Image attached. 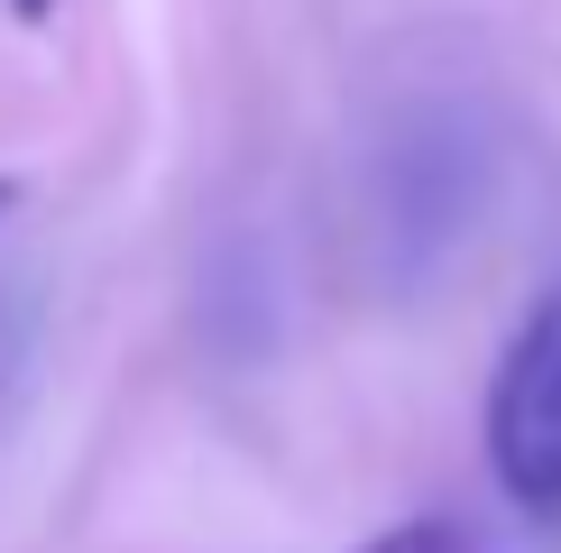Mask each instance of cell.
I'll return each mask as SVG.
<instances>
[{
	"label": "cell",
	"mask_w": 561,
	"mask_h": 553,
	"mask_svg": "<svg viewBox=\"0 0 561 553\" xmlns=\"http://www.w3.org/2000/svg\"><path fill=\"white\" fill-rule=\"evenodd\" d=\"M488 471L534 544H561V286L516 323L488 379Z\"/></svg>",
	"instance_id": "6da1fadb"
},
{
	"label": "cell",
	"mask_w": 561,
	"mask_h": 553,
	"mask_svg": "<svg viewBox=\"0 0 561 553\" xmlns=\"http://www.w3.org/2000/svg\"><path fill=\"white\" fill-rule=\"evenodd\" d=\"M350 553H470V535H460L451 517H405V526H387V535H368Z\"/></svg>",
	"instance_id": "7a4b0ae2"
},
{
	"label": "cell",
	"mask_w": 561,
	"mask_h": 553,
	"mask_svg": "<svg viewBox=\"0 0 561 553\" xmlns=\"http://www.w3.org/2000/svg\"><path fill=\"white\" fill-rule=\"evenodd\" d=\"M10 10H19V19H37V10H46V0H10Z\"/></svg>",
	"instance_id": "3957f363"
},
{
	"label": "cell",
	"mask_w": 561,
	"mask_h": 553,
	"mask_svg": "<svg viewBox=\"0 0 561 553\" xmlns=\"http://www.w3.org/2000/svg\"><path fill=\"white\" fill-rule=\"evenodd\" d=\"M10 194H19V184H10V176H0V213H10Z\"/></svg>",
	"instance_id": "277c9868"
}]
</instances>
